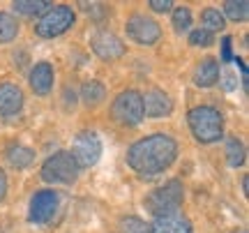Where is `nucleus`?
Instances as JSON below:
<instances>
[{"label":"nucleus","mask_w":249,"mask_h":233,"mask_svg":"<svg viewBox=\"0 0 249 233\" xmlns=\"http://www.w3.org/2000/svg\"><path fill=\"white\" fill-rule=\"evenodd\" d=\"M222 14L224 18H231V21H245L249 17V2L247 0H229V2H224Z\"/></svg>","instance_id":"obj_21"},{"label":"nucleus","mask_w":249,"mask_h":233,"mask_svg":"<svg viewBox=\"0 0 249 233\" xmlns=\"http://www.w3.org/2000/svg\"><path fill=\"white\" fill-rule=\"evenodd\" d=\"M30 88H33V92L35 95H39V97H44V95H49L51 92V88H53V65L51 63H37L33 70H30Z\"/></svg>","instance_id":"obj_13"},{"label":"nucleus","mask_w":249,"mask_h":233,"mask_svg":"<svg viewBox=\"0 0 249 233\" xmlns=\"http://www.w3.org/2000/svg\"><path fill=\"white\" fill-rule=\"evenodd\" d=\"M120 229L123 233H150V224H145L141 217H124L123 222H120Z\"/></svg>","instance_id":"obj_24"},{"label":"nucleus","mask_w":249,"mask_h":233,"mask_svg":"<svg viewBox=\"0 0 249 233\" xmlns=\"http://www.w3.org/2000/svg\"><path fill=\"white\" fill-rule=\"evenodd\" d=\"M148 5H150L152 12H160V14H164V12H169V9L173 7V2H171V0H150Z\"/></svg>","instance_id":"obj_27"},{"label":"nucleus","mask_w":249,"mask_h":233,"mask_svg":"<svg viewBox=\"0 0 249 233\" xmlns=\"http://www.w3.org/2000/svg\"><path fill=\"white\" fill-rule=\"evenodd\" d=\"M171 23L176 28V33H187L192 28V12L187 7H176L171 12Z\"/></svg>","instance_id":"obj_23"},{"label":"nucleus","mask_w":249,"mask_h":233,"mask_svg":"<svg viewBox=\"0 0 249 233\" xmlns=\"http://www.w3.org/2000/svg\"><path fill=\"white\" fill-rule=\"evenodd\" d=\"M173 111V102L164 90H150L143 97V116L150 118H164Z\"/></svg>","instance_id":"obj_14"},{"label":"nucleus","mask_w":249,"mask_h":233,"mask_svg":"<svg viewBox=\"0 0 249 233\" xmlns=\"http://www.w3.org/2000/svg\"><path fill=\"white\" fill-rule=\"evenodd\" d=\"M222 58H224V63L233 60V54H231V37H224V39H222Z\"/></svg>","instance_id":"obj_28"},{"label":"nucleus","mask_w":249,"mask_h":233,"mask_svg":"<svg viewBox=\"0 0 249 233\" xmlns=\"http://www.w3.org/2000/svg\"><path fill=\"white\" fill-rule=\"evenodd\" d=\"M5 160H7V164L14 166V169H28V166L35 161V150L23 143H12V145H7V150H5Z\"/></svg>","instance_id":"obj_16"},{"label":"nucleus","mask_w":249,"mask_h":233,"mask_svg":"<svg viewBox=\"0 0 249 233\" xmlns=\"http://www.w3.org/2000/svg\"><path fill=\"white\" fill-rule=\"evenodd\" d=\"M187 123H189V129L198 143H217L222 141L224 136V118L222 113L214 107H208V104H201V107H194L187 116Z\"/></svg>","instance_id":"obj_2"},{"label":"nucleus","mask_w":249,"mask_h":233,"mask_svg":"<svg viewBox=\"0 0 249 233\" xmlns=\"http://www.w3.org/2000/svg\"><path fill=\"white\" fill-rule=\"evenodd\" d=\"M51 7H53V2H49V0H17L12 5V9L23 17H39V14H46Z\"/></svg>","instance_id":"obj_17"},{"label":"nucleus","mask_w":249,"mask_h":233,"mask_svg":"<svg viewBox=\"0 0 249 233\" xmlns=\"http://www.w3.org/2000/svg\"><path fill=\"white\" fill-rule=\"evenodd\" d=\"M111 116L118 125L139 127L145 118L143 116V95L136 90H123L111 104Z\"/></svg>","instance_id":"obj_5"},{"label":"nucleus","mask_w":249,"mask_h":233,"mask_svg":"<svg viewBox=\"0 0 249 233\" xmlns=\"http://www.w3.org/2000/svg\"><path fill=\"white\" fill-rule=\"evenodd\" d=\"M226 160H229V166H233V169H238V166L245 164L247 155H245V145H242L240 139L233 136V139L226 141Z\"/></svg>","instance_id":"obj_20"},{"label":"nucleus","mask_w":249,"mask_h":233,"mask_svg":"<svg viewBox=\"0 0 249 233\" xmlns=\"http://www.w3.org/2000/svg\"><path fill=\"white\" fill-rule=\"evenodd\" d=\"M107 97V88L102 81H86L81 86V99L88 104V107H97L102 99Z\"/></svg>","instance_id":"obj_18"},{"label":"nucleus","mask_w":249,"mask_h":233,"mask_svg":"<svg viewBox=\"0 0 249 233\" xmlns=\"http://www.w3.org/2000/svg\"><path fill=\"white\" fill-rule=\"evenodd\" d=\"M124 30L136 44L141 46H152L155 42H160L161 37V26L152 17H145V14H134L127 21Z\"/></svg>","instance_id":"obj_9"},{"label":"nucleus","mask_w":249,"mask_h":233,"mask_svg":"<svg viewBox=\"0 0 249 233\" xmlns=\"http://www.w3.org/2000/svg\"><path fill=\"white\" fill-rule=\"evenodd\" d=\"M79 171L81 169L67 150H58L51 157H46L39 173H42V180L51 182V185H71L79 178Z\"/></svg>","instance_id":"obj_4"},{"label":"nucleus","mask_w":249,"mask_h":233,"mask_svg":"<svg viewBox=\"0 0 249 233\" xmlns=\"http://www.w3.org/2000/svg\"><path fill=\"white\" fill-rule=\"evenodd\" d=\"M81 9H86V14L95 21H104L108 17V7L104 2H81Z\"/></svg>","instance_id":"obj_26"},{"label":"nucleus","mask_w":249,"mask_h":233,"mask_svg":"<svg viewBox=\"0 0 249 233\" xmlns=\"http://www.w3.org/2000/svg\"><path fill=\"white\" fill-rule=\"evenodd\" d=\"M18 35V21L9 12H0V44L12 42Z\"/></svg>","instance_id":"obj_19"},{"label":"nucleus","mask_w":249,"mask_h":233,"mask_svg":"<svg viewBox=\"0 0 249 233\" xmlns=\"http://www.w3.org/2000/svg\"><path fill=\"white\" fill-rule=\"evenodd\" d=\"M150 233H194V229H192V222L178 210V213L155 217Z\"/></svg>","instance_id":"obj_11"},{"label":"nucleus","mask_w":249,"mask_h":233,"mask_svg":"<svg viewBox=\"0 0 249 233\" xmlns=\"http://www.w3.org/2000/svg\"><path fill=\"white\" fill-rule=\"evenodd\" d=\"M178 157V143L169 134H150L139 139L127 150V164L143 178L164 173Z\"/></svg>","instance_id":"obj_1"},{"label":"nucleus","mask_w":249,"mask_h":233,"mask_svg":"<svg viewBox=\"0 0 249 233\" xmlns=\"http://www.w3.org/2000/svg\"><path fill=\"white\" fill-rule=\"evenodd\" d=\"M242 192H245V197H249V176L242 178Z\"/></svg>","instance_id":"obj_30"},{"label":"nucleus","mask_w":249,"mask_h":233,"mask_svg":"<svg viewBox=\"0 0 249 233\" xmlns=\"http://www.w3.org/2000/svg\"><path fill=\"white\" fill-rule=\"evenodd\" d=\"M74 12L67 5H58V7H51L46 14L39 17V21L35 23V33L42 39H53V37L65 35L71 26H74Z\"/></svg>","instance_id":"obj_6"},{"label":"nucleus","mask_w":249,"mask_h":233,"mask_svg":"<svg viewBox=\"0 0 249 233\" xmlns=\"http://www.w3.org/2000/svg\"><path fill=\"white\" fill-rule=\"evenodd\" d=\"M201 21H203V30H208V33H217V30H224V26H226V18H224V14L219 12V9H213L208 7L203 12V17H201Z\"/></svg>","instance_id":"obj_22"},{"label":"nucleus","mask_w":249,"mask_h":233,"mask_svg":"<svg viewBox=\"0 0 249 233\" xmlns=\"http://www.w3.org/2000/svg\"><path fill=\"white\" fill-rule=\"evenodd\" d=\"M71 160L76 161V166L79 169H90V166H95L102 157V141H99V136L95 132H79L76 139H74V143H71Z\"/></svg>","instance_id":"obj_7"},{"label":"nucleus","mask_w":249,"mask_h":233,"mask_svg":"<svg viewBox=\"0 0 249 233\" xmlns=\"http://www.w3.org/2000/svg\"><path fill=\"white\" fill-rule=\"evenodd\" d=\"M90 49H92L95 55L102 58V60H118V58L124 54L123 39L118 35H113L111 30H104V28H99V30L92 33V37H90Z\"/></svg>","instance_id":"obj_10"},{"label":"nucleus","mask_w":249,"mask_h":233,"mask_svg":"<svg viewBox=\"0 0 249 233\" xmlns=\"http://www.w3.org/2000/svg\"><path fill=\"white\" fill-rule=\"evenodd\" d=\"M182 198H185V187L178 178L169 180L160 185L157 189H152L148 198H145V210L155 217L169 215V213H178L182 206Z\"/></svg>","instance_id":"obj_3"},{"label":"nucleus","mask_w":249,"mask_h":233,"mask_svg":"<svg viewBox=\"0 0 249 233\" xmlns=\"http://www.w3.org/2000/svg\"><path fill=\"white\" fill-rule=\"evenodd\" d=\"M213 42H214V35L213 33H208V30H203V28L189 30V44L192 46H201V49H205V46H213Z\"/></svg>","instance_id":"obj_25"},{"label":"nucleus","mask_w":249,"mask_h":233,"mask_svg":"<svg viewBox=\"0 0 249 233\" xmlns=\"http://www.w3.org/2000/svg\"><path fill=\"white\" fill-rule=\"evenodd\" d=\"M58 203H60V194L53 189H39L35 197L30 198V210H28V219L33 224H49L58 213Z\"/></svg>","instance_id":"obj_8"},{"label":"nucleus","mask_w":249,"mask_h":233,"mask_svg":"<svg viewBox=\"0 0 249 233\" xmlns=\"http://www.w3.org/2000/svg\"><path fill=\"white\" fill-rule=\"evenodd\" d=\"M222 76V70H219V63L214 58H203L201 63L196 65L194 72V83L198 88H213L214 83Z\"/></svg>","instance_id":"obj_15"},{"label":"nucleus","mask_w":249,"mask_h":233,"mask_svg":"<svg viewBox=\"0 0 249 233\" xmlns=\"http://www.w3.org/2000/svg\"><path fill=\"white\" fill-rule=\"evenodd\" d=\"M235 233H247V231H235Z\"/></svg>","instance_id":"obj_31"},{"label":"nucleus","mask_w":249,"mask_h":233,"mask_svg":"<svg viewBox=\"0 0 249 233\" xmlns=\"http://www.w3.org/2000/svg\"><path fill=\"white\" fill-rule=\"evenodd\" d=\"M23 108V92L14 83H0V116L12 118Z\"/></svg>","instance_id":"obj_12"},{"label":"nucleus","mask_w":249,"mask_h":233,"mask_svg":"<svg viewBox=\"0 0 249 233\" xmlns=\"http://www.w3.org/2000/svg\"><path fill=\"white\" fill-rule=\"evenodd\" d=\"M5 197H7V176H5V171L0 169V203H2Z\"/></svg>","instance_id":"obj_29"}]
</instances>
